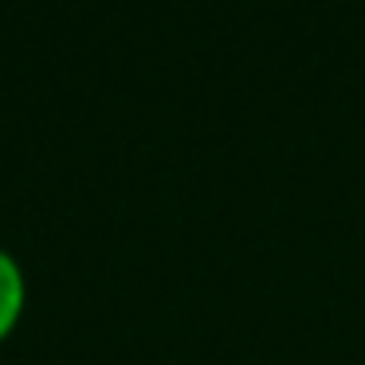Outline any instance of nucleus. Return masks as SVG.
I'll use <instances>...</instances> for the list:
<instances>
[{
	"label": "nucleus",
	"mask_w": 365,
	"mask_h": 365,
	"mask_svg": "<svg viewBox=\"0 0 365 365\" xmlns=\"http://www.w3.org/2000/svg\"><path fill=\"white\" fill-rule=\"evenodd\" d=\"M28 310V275H24V263L0 247V341H9L16 334L20 318Z\"/></svg>",
	"instance_id": "obj_1"
}]
</instances>
